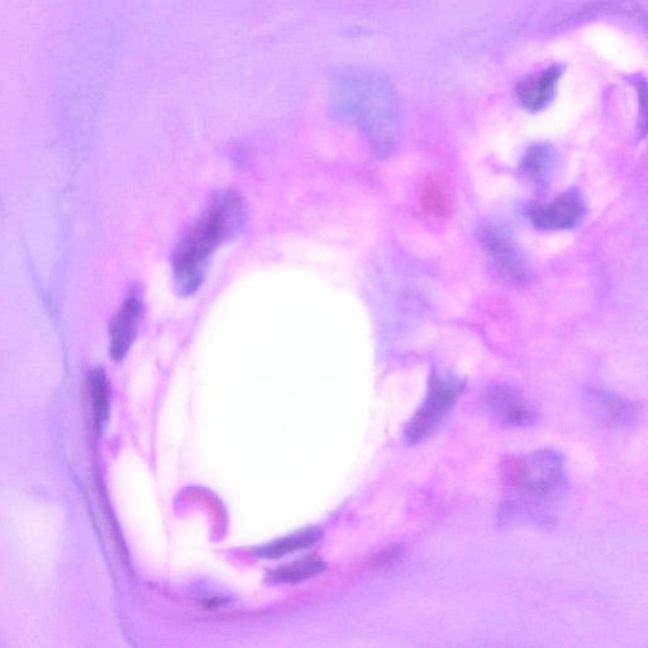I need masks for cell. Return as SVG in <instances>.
<instances>
[{
	"mask_svg": "<svg viewBox=\"0 0 648 648\" xmlns=\"http://www.w3.org/2000/svg\"><path fill=\"white\" fill-rule=\"evenodd\" d=\"M245 218V202L240 194L222 192L212 198L174 250L171 264L181 297H190L202 287L214 251L241 230Z\"/></svg>",
	"mask_w": 648,
	"mask_h": 648,
	"instance_id": "6da1fadb",
	"label": "cell"
},
{
	"mask_svg": "<svg viewBox=\"0 0 648 648\" xmlns=\"http://www.w3.org/2000/svg\"><path fill=\"white\" fill-rule=\"evenodd\" d=\"M336 111L360 128L376 154L387 156L399 136L397 93L374 74H351L337 81Z\"/></svg>",
	"mask_w": 648,
	"mask_h": 648,
	"instance_id": "7a4b0ae2",
	"label": "cell"
},
{
	"mask_svg": "<svg viewBox=\"0 0 648 648\" xmlns=\"http://www.w3.org/2000/svg\"><path fill=\"white\" fill-rule=\"evenodd\" d=\"M503 517H532L559 502L567 485L564 459L551 450L504 457Z\"/></svg>",
	"mask_w": 648,
	"mask_h": 648,
	"instance_id": "3957f363",
	"label": "cell"
},
{
	"mask_svg": "<svg viewBox=\"0 0 648 648\" xmlns=\"http://www.w3.org/2000/svg\"><path fill=\"white\" fill-rule=\"evenodd\" d=\"M465 383L452 378H442V376H433L430 389L426 400L418 409L407 430L404 432L405 438L411 445L426 440L430 437L436 428L440 426L443 418L450 413L451 409L457 403V400L464 393Z\"/></svg>",
	"mask_w": 648,
	"mask_h": 648,
	"instance_id": "277c9868",
	"label": "cell"
},
{
	"mask_svg": "<svg viewBox=\"0 0 648 648\" xmlns=\"http://www.w3.org/2000/svg\"><path fill=\"white\" fill-rule=\"evenodd\" d=\"M479 241L481 249L500 279L514 287L528 284L531 280V271L517 243L504 228L495 225L481 227Z\"/></svg>",
	"mask_w": 648,
	"mask_h": 648,
	"instance_id": "5b68a950",
	"label": "cell"
},
{
	"mask_svg": "<svg viewBox=\"0 0 648 648\" xmlns=\"http://www.w3.org/2000/svg\"><path fill=\"white\" fill-rule=\"evenodd\" d=\"M526 214L543 231H565L581 225L586 216L584 198L576 189L567 190L547 204H531Z\"/></svg>",
	"mask_w": 648,
	"mask_h": 648,
	"instance_id": "8992f818",
	"label": "cell"
},
{
	"mask_svg": "<svg viewBox=\"0 0 648 648\" xmlns=\"http://www.w3.org/2000/svg\"><path fill=\"white\" fill-rule=\"evenodd\" d=\"M486 408L500 424L528 427L536 421V412L524 395L509 385H493L485 394Z\"/></svg>",
	"mask_w": 648,
	"mask_h": 648,
	"instance_id": "52a82bcc",
	"label": "cell"
},
{
	"mask_svg": "<svg viewBox=\"0 0 648 648\" xmlns=\"http://www.w3.org/2000/svg\"><path fill=\"white\" fill-rule=\"evenodd\" d=\"M144 303L140 294L131 293L123 302L109 328V352L114 361L125 359L136 340L138 327H140Z\"/></svg>",
	"mask_w": 648,
	"mask_h": 648,
	"instance_id": "ba28073f",
	"label": "cell"
},
{
	"mask_svg": "<svg viewBox=\"0 0 648 648\" xmlns=\"http://www.w3.org/2000/svg\"><path fill=\"white\" fill-rule=\"evenodd\" d=\"M561 74L559 66H551V68L543 70L540 75L531 76V78L521 81L516 88L519 103L528 111H542L554 99Z\"/></svg>",
	"mask_w": 648,
	"mask_h": 648,
	"instance_id": "9c48e42d",
	"label": "cell"
},
{
	"mask_svg": "<svg viewBox=\"0 0 648 648\" xmlns=\"http://www.w3.org/2000/svg\"><path fill=\"white\" fill-rule=\"evenodd\" d=\"M594 414L609 427H627L635 422L638 416L637 405L631 400L605 392H594L590 395Z\"/></svg>",
	"mask_w": 648,
	"mask_h": 648,
	"instance_id": "30bf717a",
	"label": "cell"
},
{
	"mask_svg": "<svg viewBox=\"0 0 648 648\" xmlns=\"http://www.w3.org/2000/svg\"><path fill=\"white\" fill-rule=\"evenodd\" d=\"M421 206L432 217L446 218L455 208V194L445 175L431 174L423 181Z\"/></svg>",
	"mask_w": 648,
	"mask_h": 648,
	"instance_id": "8fae6325",
	"label": "cell"
},
{
	"mask_svg": "<svg viewBox=\"0 0 648 648\" xmlns=\"http://www.w3.org/2000/svg\"><path fill=\"white\" fill-rule=\"evenodd\" d=\"M87 390L94 430L99 433L108 419L109 408H111V387L103 369H95L89 374Z\"/></svg>",
	"mask_w": 648,
	"mask_h": 648,
	"instance_id": "7c38bea8",
	"label": "cell"
},
{
	"mask_svg": "<svg viewBox=\"0 0 648 648\" xmlns=\"http://www.w3.org/2000/svg\"><path fill=\"white\" fill-rule=\"evenodd\" d=\"M555 166V152L547 145H533L527 150L522 160L521 169L524 176L536 185L545 187Z\"/></svg>",
	"mask_w": 648,
	"mask_h": 648,
	"instance_id": "4fadbf2b",
	"label": "cell"
},
{
	"mask_svg": "<svg viewBox=\"0 0 648 648\" xmlns=\"http://www.w3.org/2000/svg\"><path fill=\"white\" fill-rule=\"evenodd\" d=\"M324 565L319 560H300L294 561L292 564L280 566L279 569L273 571L271 580L276 583H300V581L314 578L322 573Z\"/></svg>",
	"mask_w": 648,
	"mask_h": 648,
	"instance_id": "5bb4252c",
	"label": "cell"
},
{
	"mask_svg": "<svg viewBox=\"0 0 648 648\" xmlns=\"http://www.w3.org/2000/svg\"><path fill=\"white\" fill-rule=\"evenodd\" d=\"M321 538V531L311 530L298 535L289 536L273 545L266 546L260 551V555L265 559H276V557L292 554L294 551L307 549Z\"/></svg>",
	"mask_w": 648,
	"mask_h": 648,
	"instance_id": "9a60e30c",
	"label": "cell"
}]
</instances>
